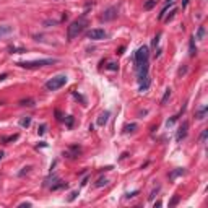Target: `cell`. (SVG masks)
<instances>
[{
  "label": "cell",
  "instance_id": "cell-1",
  "mask_svg": "<svg viewBox=\"0 0 208 208\" xmlns=\"http://www.w3.org/2000/svg\"><path fill=\"white\" fill-rule=\"evenodd\" d=\"M85 26H86V20L85 18L75 20L73 23H70V26L67 28V39H69V41H73V39L85 29Z\"/></svg>",
  "mask_w": 208,
  "mask_h": 208
},
{
  "label": "cell",
  "instance_id": "cell-2",
  "mask_svg": "<svg viewBox=\"0 0 208 208\" xmlns=\"http://www.w3.org/2000/svg\"><path fill=\"white\" fill-rule=\"evenodd\" d=\"M57 62V59H39V60H25V62H18L17 65H20L21 69H39V67H46L52 65Z\"/></svg>",
  "mask_w": 208,
  "mask_h": 208
},
{
  "label": "cell",
  "instance_id": "cell-3",
  "mask_svg": "<svg viewBox=\"0 0 208 208\" xmlns=\"http://www.w3.org/2000/svg\"><path fill=\"white\" fill-rule=\"evenodd\" d=\"M67 83V75H55L50 80L46 81V90L47 91H55V90H60V88Z\"/></svg>",
  "mask_w": 208,
  "mask_h": 208
},
{
  "label": "cell",
  "instance_id": "cell-4",
  "mask_svg": "<svg viewBox=\"0 0 208 208\" xmlns=\"http://www.w3.org/2000/svg\"><path fill=\"white\" fill-rule=\"evenodd\" d=\"M148 59H150V49L146 46L138 47L137 52H135V63H137V67L142 65V63H146Z\"/></svg>",
  "mask_w": 208,
  "mask_h": 208
},
{
  "label": "cell",
  "instance_id": "cell-5",
  "mask_svg": "<svg viewBox=\"0 0 208 208\" xmlns=\"http://www.w3.org/2000/svg\"><path fill=\"white\" fill-rule=\"evenodd\" d=\"M107 33L101 28H94V29H90L86 33V38L88 39H93V41H101V39H106Z\"/></svg>",
  "mask_w": 208,
  "mask_h": 208
},
{
  "label": "cell",
  "instance_id": "cell-6",
  "mask_svg": "<svg viewBox=\"0 0 208 208\" xmlns=\"http://www.w3.org/2000/svg\"><path fill=\"white\" fill-rule=\"evenodd\" d=\"M117 18V7H109L107 10H104V13L101 15V21H111V20Z\"/></svg>",
  "mask_w": 208,
  "mask_h": 208
},
{
  "label": "cell",
  "instance_id": "cell-7",
  "mask_svg": "<svg viewBox=\"0 0 208 208\" xmlns=\"http://www.w3.org/2000/svg\"><path fill=\"white\" fill-rule=\"evenodd\" d=\"M187 129H189V124H187V122H184L182 125L179 127L177 135H176V140H177V142H181V140H184L187 137Z\"/></svg>",
  "mask_w": 208,
  "mask_h": 208
},
{
  "label": "cell",
  "instance_id": "cell-8",
  "mask_svg": "<svg viewBox=\"0 0 208 208\" xmlns=\"http://www.w3.org/2000/svg\"><path fill=\"white\" fill-rule=\"evenodd\" d=\"M80 146H72L70 150H67V151H63V156H69V158H77V156L80 154Z\"/></svg>",
  "mask_w": 208,
  "mask_h": 208
},
{
  "label": "cell",
  "instance_id": "cell-9",
  "mask_svg": "<svg viewBox=\"0 0 208 208\" xmlns=\"http://www.w3.org/2000/svg\"><path fill=\"white\" fill-rule=\"evenodd\" d=\"M109 115H111L109 111H104V112L98 117V125H101V127H102V125H106V122L109 121Z\"/></svg>",
  "mask_w": 208,
  "mask_h": 208
},
{
  "label": "cell",
  "instance_id": "cell-10",
  "mask_svg": "<svg viewBox=\"0 0 208 208\" xmlns=\"http://www.w3.org/2000/svg\"><path fill=\"white\" fill-rule=\"evenodd\" d=\"M11 31H13V28H11V26H8V25H0V38L10 34Z\"/></svg>",
  "mask_w": 208,
  "mask_h": 208
},
{
  "label": "cell",
  "instance_id": "cell-11",
  "mask_svg": "<svg viewBox=\"0 0 208 208\" xmlns=\"http://www.w3.org/2000/svg\"><path fill=\"white\" fill-rule=\"evenodd\" d=\"M150 83H151V80H150V77L143 78L142 81H140V91H146L148 88H150Z\"/></svg>",
  "mask_w": 208,
  "mask_h": 208
},
{
  "label": "cell",
  "instance_id": "cell-12",
  "mask_svg": "<svg viewBox=\"0 0 208 208\" xmlns=\"http://www.w3.org/2000/svg\"><path fill=\"white\" fill-rule=\"evenodd\" d=\"M18 138H20V135L15 133V135H10V137H2V138H0V142H2V143H10V142H17Z\"/></svg>",
  "mask_w": 208,
  "mask_h": 208
},
{
  "label": "cell",
  "instance_id": "cell-13",
  "mask_svg": "<svg viewBox=\"0 0 208 208\" xmlns=\"http://www.w3.org/2000/svg\"><path fill=\"white\" fill-rule=\"evenodd\" d=\"M137 124H127L125 127H124V133H130V132H135L137 130Z\"/></svg>",
  "mask_w": 208,
  "mask_h": 208
},
{
  "label": "cell",
  "instance_id": "cell-14",
  "mask_svg": "<svg viewBox=\"0 0 208 208\" xmlns=\"http://www.w3.org/2000/svg\"><path fill=\"white\" fill-rule=\"evenodd\" d=\"M206 111H208V107H206V106L200 107V109H198V112H197V119H200V121H202V119H205V115H206Z\"/></svg>",
  "mask_w": 208,
  "mask_h": 208
},
{
  "label": "cell",
  "instance_id": "cell-15",
  "mask_svg": "<svg viewBox=\"0 0 208 208\" xmlns=\"http://www.w3.org/2000/svg\"><path fill=\"white\" fill-rule=\"evenodd\" d=\"M156 3H158V0H146L145 5H143V8H145V10H151L153 7H156Z\"/></svg>",
  "mask_w": 208,
  "mask_h": 208
},
{
  "label": "cell",
  "instance_id": "cell-16",
  "mask_svg": "<svg viewBox=\"0 0 208 208\" xmlns=\"http://www.w3.org/2000/svg\"><path fill=\"white\" fill-rule=\"evenodd\" d=\"M195 38H192L190 39V57H195V55H197V47H195V41H194Z\"/></svg>",
  "mask_w": 208,
  "mask_h": 208
},
{
  "label": "cell",
  "instance_id": "cell-17",
  "mask_svg": "<svg viewBox=\"0 0 208 208\" xmlns=\"http://www.w3.org/2000/svg\"><path fill=\"white\" fill-rule=\"evenodd\" d=\"M62 187H67V182H63V181H57V184L50 185V190H59V189H62Z\"/></svg>",
  "mask_w": 208,
  "mask_h": 208
},
{
  "label": "cell",
  "instance_id": "cell-18",
  "mask_svg": "<svg viewBox=\"0 0 208 208\" xmlns=\"http://www.w3.org/2000/svg\"><path fill=\"white\" fill-rule=\"evenodd\" d=\"M203 36H205V26H200L198 31H197V39H198V41H202Z\"/></svg>",
  "mask_w": 208,
  "mask_h": 208
},
{
  "label": "cell",
  "instance_id": "cell-19",
  "mask_svg": "<svg viewBox=\"0 0 208 208\" xmlns=\"http://www.w3.org/2000/svg\"><path fill=\"white\" fill-rule=\"evenodd\" d=\"M169 98H171V90L167 88V90H166V93H164V96H163V99H161V104H166Z\"/></svg>",
  "mask_w": 208,
  "mask_h": 208
},
{
  "label": "cell",
  "instance_id": "cell-20",
  "mask_svg": "<svg viewBox=\"0 0 208 208\" xmlns=\"http://www.w3.org/2000/svg\"><path fill=\"white\" fill-rule=\"evenodd\" d=\"M107 179L106 177H101V179H98V182H96V187H102V185H107Z\"/></svg>",
  "mask_w": 208,
  "mask_h": 208
},
{
  "label": "cell",
  "instance_id": "cell-21",
  "mask_svg": "<svg viewBox=\"0 0 208 208\" xmlns=\"http://www.w3.org/2000/svg\"><path fill=\"white\" fill-rule=\"evenodd\" d=\"M184 173H185L184 169H177V171H174V173H171V174H169V177H171V179H174V177H177V176H181V174H184Z\"/></svg>",
  "mask_w": 208,
  "mask_h": 208
},
{
  "label": "cell",
  "instance_id": "cell-22",
  "mask_svg": "<svg viewBox=\"0 0 208 208\" xmlns=\"http://www.w3.org/2000/svg\"><path fill=\"white\" fill-rule=\"evenodd\" d=\"M29 124H31V117H25L21 122H20V125L21 127H29Z\"/></svg>",
  "mask_w": 208,
  "mask_h": 208
},
{
  "label": "cell",
  "instance_id": "cell-23",
  "mask_svg": "<svg viewBox=\"0 0 208 208\" xmlns=\"http://www.w3.org/2000/svg\"><path fill=\"white\" fill-rule=\"evenodd\" d=\"M177 119H179V115H173V117H171V119H167V122H166V125H167V127H171V125H174V122H176V121H177Z\"/></svg>",
  "mask_w": 208,
  "mask_h": 208
},
{
  "label": "cell",
  "instance_id": "cell-24",
  "mask_svg": "<svg viewBox=\"0 0 208 208\" xmlns=\"http://www.w3.org/2000/svg\"><path fill=\"white\" fill-rule=\"evenodd\" d=\"M177 202H179V197H177V195H174V197H173V200H171V202H169V206H174Z\"/></svg>",
  "mask_w": 208,
  "mask_h": 208
},
{
  "label": "cell",
  "instance_id": "cell-25",
  "mask_svg": "<svg viewBox=\"0 0 208 208\" xmlns=\"http://www.w3.org/2000/svg\"><path fill=\"white\" fill-rule=\"evenodd\" d=\"M159 36H161V34H156V36H154V39H153V41H151V44H153V47H156V46H158V42H159Z\"/></svg>",
  "mask_w": 208,
  "mask_h": 208
},
{
  "label": "cell",
  "instance_id": "cell-26",
  "mask_svg": "<svg viewBox=\"0 0 208 208\" xmlns=\"http://www.w3.org/2000/svg\"><path fill=\"white\" fill-rule=\"evenodd\" d=\"M73 125V117L72 115H67V127H72Z\"/></svg>",
  "mask_w": 208,
  "mask_h": 208
},
{
  "label": "cell",
  "instance_id": "cell-27",
  "mask_svg": "<svg viewBox=\"0 0 208 208\" xmlns=\"http://www.w3.org/2000/svg\"><path fill=\"white\" fill-rule=\"evenodd\" d=\"M33 102H34L33 99H28V101H21V106H34Z\"/></svg>",
  "mask_w": 208,
  "mask_h": 208
},
{
  "label": "cell",
  "instance_id": "cell-28",
  "mask_svg": "<svg viewBox=\"0 0 208 208\" xmlns=\"http://www.w3.org/2000/svg\"><path fill=\"white\" fill-rule=\"evenodd\" d=\"M176 11H177V10H176V8H173V10H171V13H169V17H167L166 20H164V21L167 23V21H169V20H173V17H174V13H176Z\"/></svg>",
  "mask_w": 208,
  "mask_h": 208
},
{
  "label": "cell",
  "instance_id": "cell-29",
  "mask_svg": "<svg viewBox=\"0 0 208 208\" xmlns=\"http://www.w3.org/2000/svg\"><path fill=\"white\" fill-rule=\"evenodd\" d=\"M107 69H109V70H117L119 69V65H117V63H109V65H107Z\"/></svg>",
  "mask_w": 208,
  "mask_h": 208
},
{
  "label": "cell",
  "instance_id": "cell-30",
  "mask_svg": "<svg viewBox=\"0 0 208 208\" xmlns=\"http://www.w3.org/2000/svg\"><path fill=\"white\" fill-rule=\"evenodd\" d=\"M77 195H78V192H72L70 197H69V202H73V200L77 198Z\"/></svg>",
  "mask_w": 208,
  "mask_h": 208
},
{
  "label": "cell",
  "instance_id": "cell-31",
  "mask_svg": "<svg viewBox=\"0 0 208 208\" xmlns=\"http://www.w3.org/2000/svg\"><path fill=\"white\" fill-rule=\"evenodd\" d=\"M135 195H138V190H133V192H129V194L125 195L127 198H132V197H135Z\"/></svg>",
  "mask_w": 208,
  "mask_h": 208
},
{
  "label": "cell",
  "instance_id": "cell-32",
  "mask_svg": "<svg viewBox=\"0 0 208 208\" xmlns=\"http://www.w3.org/2000/svg\"><path fill=\"white\" fill-rule=\"evenodd\" d=\"M206 133H208V130H203V132H202V135H200V142H205Z\"/></svg>",
  "mask_w": 208,
  "mask_h": 208
},
{
  "label": "cell",
  "instance_id": "cell-33",
  "mask_svg": "<svg viewBox=\"0 0 208 208\" xmlns=\"http://www.w3.org/2000/svg\"><path fill=\"white\" fill-rule=\"evenodd\" d=\"M29 169H31V166H26V167H23V171L20 173V176H23L25 173H29Z\"/></svg>",
  "mask_w": 208,
  "mask_h": 208
},
{
  "label": "cell",
  "instance_id": "cell-34",
  "mask_svg": "<svg viewBox=\"0 0 208 208\" xmlns=\"http://www.w3.org/2000/svg\"><path fill=\"white\" fill-rule=\"evenodd\" d=\"M38 132H39V135H42L44 132H46V125H41V127H39V130H38Z\"/></svg>",
  "mask_w": 208,
  "mask_h": 208
},
{
  "label": "cell",
  "instance_id": "cell-35",
  "mask_svg": "<svg viewBox=\"0 0 208 208\" xmlns=\"http://www.w3.org/2000/svg\"><path fill=\"white\" fill-rule=\"evenodd\" d=\"M7 77H8V73H2V75H0V81H3Z\"/></svg>",
  "mask_w": 208,
  "mask_h": 208
},
{
  "label": "cell",
  "instance_id": "cell-36",
  "mask_svg": "<svg viewBox=\"0 0 208 208\" xmlns=\"http://www.w3.org/2000/svg\"><path fill=\"white\" fill-rule=\"evenodd\" d=\"M20 206H31L29 202H25V203H20Z\"/></svg>",
  "mask_w": 208,
  "mask_h": 208
},
{
  "label": "cell",
  "instance_id": "cell-37",
  "mask_svg": "<svg viewBox=\"0 0 208 208\" xmlns=\"http://www.w3.org/2000/svg\"><path fill=\"white\" fill-rule=\"evenodd\" d=\"M161 205H163V202H159V200H158V202L154 203V208H156V206H161Z\"/></svg>",
  "mask_w": 208,
  "mask_h": 208
},
{
  "label": "cell",
  "instance_id": "cell-38",
  "mask_svg": "<svg viewBox=\"0 0 208 208\" xmlns=\"http://www.w3.org/2000/svg\"><path fill=\"white\" fill-rule=\"evenodd\" d=\"M3 158V153H2V151H0V159H2Z\"/></svg>",
  "mask_w": 208,
  "mask_h": 208
},
{
  "label": "cell",
  "instance_id": "cell-39",
  "mask_svg": "<svg viewBox=\"0 0 208 208\" xmlns=\"http://www.w3.org/2000/svg\"><path fill=\"white\" fill-rule=\"evenodd\" d=\"M169 2H174V0H169Z\"/></svg>",
  "mask_w": 208,
  "mask_h": 208
}]
</instances>
